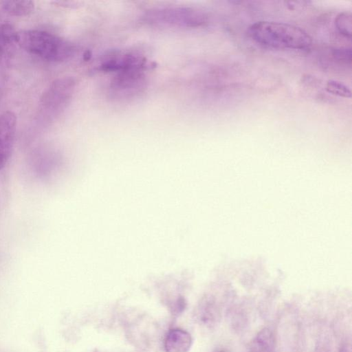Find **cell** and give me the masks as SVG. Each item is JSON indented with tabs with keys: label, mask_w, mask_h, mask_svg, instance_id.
Listing matches in <instances>:
<instances>
[{
	"label": "cell",
	"mask_w": 352,
	"mask_h": 352,
	"mask_svg": "<svg viewBox=\"0 0 352 352\" xmlns=\"http://www.w3.org/2000/svg\"><path fill=\"white\" fill-rule=\"evenodd\" d=\"M250 38L265 47L278 50H307L312 38L304 30L289 23L260 21L248 29Z\"/></svg>",
	"instance_id": "obj_1"
},
{
	"label": "cell",
	"mask_w": 352,
	"mask_h": 352,
	"mask_svg": "<svg viewBox=\"0 0 352 352\" xmlns=\"http://www.w3.org/2000/svg\"><path fill=\"white\" fill-rule=\"evenodd\" d=\"M17 45L27 52L42 59L62 62L71 58L75 46L56 34L41 30H25L17 32Z\"/></svg>",
	"instance_id": "obj_2"
},
{
	"label": "cell",
	"mask_w": 352,
	"mask_h": 352,
	"mask_svg": "<svg viewBox=\"0 0 352 352\" xmlns=\"http://www.w3.org/2000/svg\"><path fill=\"white\" fill-rule=\"evenodd\" d=\"M141 20L146 24L177 28H198L208 23V14L196 8L182 6L155 7L145 11Z\"/></svg>",
	"instance_id": "obj_3"
},
{
	"label": "cell",
	"mask_w": 352,
	"mask_h": 352,
	"mask_svg": "<svg viewBox=\"0 0 352 352\" xmlns=\"http://www.w3.org/2000/svg\"><path fill=\"white\" fill-rule=\"evenodd\" d=\"M144 72L131 70L116 73L109 87L111 98L118 101H126L142 94L147 84Z\"/></svg>",
	"instance_id": "obj_4"
},
{
	"label": "cell",
	"mask_w": 352,
	"mask_h": 352,
	"mask_svg": "<svg viewBox=\"0 0 352 352\" xmlns=\"http://www.w3.org/2000/svg\"><path fill=\"white\" fill-rule=\"evenodd\" d=\"M76 87V80L72 76L54 80L43 94L41 104L45 110L59 113L69 103Z\"/></svg>",
	"instance_id": "obj_5"
},
{
	"label": "cell",
	"mask_w": 352,
	"mask_h": 352,
	"mask_svg": "<svg viewBox=\"0 0 352 352\" xmlns=\"http://www.w3.org/2000/svg\"><path fill=\"white\" fill-rule=\"evenodd\" d=\"M151 66V62L140 54L120 52L105 58L98 67L104 72L118 73L131 70L146 71Z\"/></svg>",
	"instance_id": "obj_6"
},
{
	"label": "cell",
	"mask_w": 352,
	"mask_h": 352,
	"mask_svg": "<svg viewBox=\"0 0 352 352\" xmlns=\"http://www.w3.org/2000/svg\"><path fill=\"white\" fill-rule=\"evenodd\" d=\"M16 117L10 111L0 113V170L9 161L14 148Z\"/></svg>",
	"instance_id": "obj_7"
},
{
	"label": "cell",
	"mask_w": 352,
	"mask_h": 352,
	"mask_svg": "<svg viewBox=\"0 0 352 352\" xmlns=\"http://www.w3.org/2000/svg\"><path fill=\"white\" fill-rule=\"evenodd\" d=\"M192 343L190 334L181 329H170L164 340L166 352H188Z\"/></svg>",
	"instance_id": "obj_8"
},
{
	"label": "cell",
	"mask_w": 352,
	"mask_h": 352,
	"mask_svg": "<svg viewBox=\"0 0 352 352\" xmlns=\"http://www.w3.org/2000/svg\"><path fill=\"white\" fill-rule=\"evenodd\" d=\"M17 32L9 23L0 25V58H7L13 54L17 45Z\"/></svg>",
	"instance_id": "obj_9"
},
{
	"label": "cell",
	"mask_w": 352,
	"mask_h": 352,
	"mask_svg": "<svg viewBox=\"0 0 352 352\" xmlns=\"http://www.w3.org/2000/svg\"><path fill=\"white\" fill-rule=\"evenodd\" d=\"M1 4L6 12L16 16L29 15L34 9V1L29 0H4Z\"/></svg>",
	"instance_id": "obj_10"
},
{
	"label": "cell",
	"mask_w": 352,
	"mask_h": 352,
	"mask_svg": "<svg viewBox=\"0 0 352 352\" xmlns=\"http://www.w3.org/2000/svg\"><path fill=\"white\" fill-rule=\"evenodd\" d=\"M335 26L343 36L351 39L352 30V14L344 11L339 13L335 19Z\"/></svg>",
	"instance_id": "obj_11"
},
{
	"label": "cell",
	"mask_w": 352,
	"mask_h": 352,
	"mask_svg": "<svg viewBox=\"0 0 352 352\" xmlns=\"http://www.w3.org/2000/svg\"><path fill=\"white\" fill-rule=\"evenodd\" d=\"M326 89L329 93L340 97L350 98L351 96L350 88L344 83L337 80H328L326 85Z\"/></svg>",
	"instance_id": "obj_12"
},
{
	"label": "cell",
	"mask_w": 352,
	"mask_h": 352,
	"mask_svg": "<svg viewBox=\"0 0 352 352\" xmlns=\"http://www.w3.org/2000/svg\"><path fill=\"white\" fill-rule=\"evenodd\" d=\"M331 54L335 60L340 63H351V47H336L331 50Z\"/></svg>",
	"instance_id": "obj_13"
}]
</instances>
